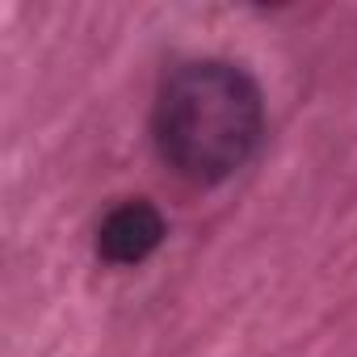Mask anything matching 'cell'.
Wrapping results in <instances>:
<instances>
[{"mask_svg": "<svg viewBox=\"0 0 357 357\" xmlns=\"http://www.w3.org/2000/svg\"><path fill=\"white\" fill-rule=\"evenodd\" d=\"M265 105L248 72L223 59L181 63L155 97L151 135L168 168L185 181H223L261 143Z\"/></svg>", "mask_w": 357, "mask_h": 357, "instance_id": "obj_1", "label": "cell"}, {"mask_svg": "<svg viewBox=\"0 0 357 357\" xmlns=\"http://www.w3.org/2000/svg\"><path fill=\"white\" fill-rule=\"evenodd\" d=\"M160 240H164V215L143 198L114 206L97 227V252L109 265H139L160 248Z\"/></svg>", "mask_w": 357, "mask_h": 357, "instance_id": "obj_2", "label": "cell"}]
</instances>
